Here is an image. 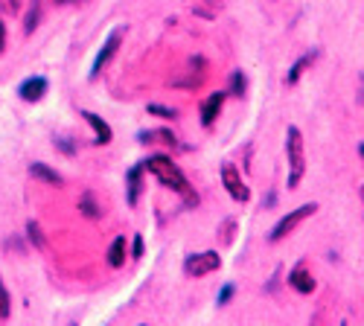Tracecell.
I'll return each instance as SVG.
<instances>
[{
	"label": "cell",
	"mask_w": 364,
	"mask_h": 326,
	"mask_svg": "<svg viewBox=\"0 0 364 326\" xmlns=\"http://www.w3.org/2000/svg\"><path fill=\"white\" fill-rule=\"evenodd\" d=\"M143 169H149L164 187H169L172 192H178L181 198H184V204H190V207L198 204V195L193 192L187 175L178 169V163H172V158H166V155H151V158L143 161Z\"/></svg>",
	"instance_id": "obj_1"
},
{
	"label": "cell",
	"mask_w": 364,
	"mask_h": 326,
	"mask_svg": "<svg viewBox=\"0 0 364 326\" xmlns=\"http://www.w3.org/2000/svg\"><path fill=\"white\" fill-rule=\"evenodd\" d=\"M286 161H289V190H297L306 175V146L297 126L286 129Z\"/></svg>",
	"instance_id": "obj_2"
},
{
	"label": "cell",
	"mask_w": 364,
	"mask_h": 326,
	"mask_svg": "<svg viewBox=\"0 0 364 326\" xmlns=\"http://www.w3.org/2000/svg\"><path fill=\"white\" fill-rule=\"evenodd\" d=\"M315 213H318V204H315V201L294 207V210H291L289 216H283V219L274 224V230H271V236H268V242H283L286 236H291L303 222H306L309 216H315Z\"/></svg>",
	"instance_id": "obj_3"
},
{
	"label": "cell",
	"mask_w": 364,
	"mask_h": 326,
	"mask_svg": "<svg viewBox=\"0 0 364 326\" xmlns=\"http://www.w3.org/2000/svg\"><path fill=\"white\" fill-rule=\"evenodd\" d=\"M222 268V256L219 251H201V254H190L184 259V274L187 277H207V274H213Z\"/></svg>",
	"instance_id": "obj_4"
},
{
	"label": "cell",
	"mask_w": 364,
	"mask_h": 326,
	"mask_svg": "<svg viewBox=\"0 0 364 326\" xmlns=\"http://www.w3.org/2000/svg\"><path fill=\"white\" fill-rule=\"evenodd\" d=\"M123 36H126V26H117L114 33L105 38V44H102V50H100V55H97V62H94V67H90V79H97V76L102 73V67L117 55L119 44H123Z\"/></svg>",
	"instance_id": "obj_5"
},
{
	"label": "cell",
	"mask_w": 364,
	"mask_h": 326,
	"mask_svg": "<svg viewBox=\"0 0 364 326\" xmlns=\"http://www.w3.org/2000/svg\"><path fill=\"white\" fill-rule=\"evenodd\" d=\"M222 184H225V190L230 192L233 201H242V204H245V201L251 198V190L245 187V181H242V175L236 172L233 163H222Z\"/></svg>",
	"instance_id": "obj_6"
},
{
	"label": "cell",
	"mask_w": 364,
	"mask_h": 326,
	"mask_svg": "<svg viewBox=\"0 0 364 326\" xmlns=\"http://www.w3.org/2000/svg\"><path fill=\"white\" fill-rule=\"evenodd\" d=\"M225 99H228V94L225 91H219V94H210L207 99H204V105H201V126L204 129H210L216 123V116L222 114V108H225Z\"/></svg>",
	"instance_id": "obj_7"
},
{
	"label": "cell",
	"mask_w": 364,
	"mask_h": 326,
	"mask_svg": "<svg viewBox=\"0 0 364 326\" xmlns=\"http://www.w3.org/2000/svg\"><path fill=\"white\" fill-rule=\"evenodd\" d=\"M18 94H21L23 102H41L44 94H47V79L44 76H29L26 82H21Z\"/></svg>",
	"instance_id": "obj_8"
},
{
	"label": "cell",
	"mask_w": 364,
	"mask_h": 326,
	"mask_svg": "<svg viewBox=\"0 0 364 326\" xmlns=\"http://www.w3.org/2000/svg\"><path fill=\"white\" fill-rule=\"evenodd\" d=\"M82 116H85V123L94 129V143L97 146H108L114 140V131H111V126L102 120V116H97L94 111H82Z\"/></svg>",
	"instance_id": "obj_9"
},
{
	"label": "cell",
	"mask_w": 364,
	"mask_h": 326,
	"mask_svg": "<svg viewBox=\"0 0 364 326\" xmlns=\"http://www.w3.org/2000/svg\"><path fill=\"white\" fill-rule=\"evenodd\" d=\"M289 286L294 288V291H300V294H312L315 291V280H312V274L306 271V265H294V268L289 271Z\"/></svg>",
	"instance_id": "obj_10"
},
{
	"label": "cell",
	"mask_w": 364,
	"mask_h": 326,
	"mask_svg": "<svg viewBox=\"0 0 364 326\" xmlns=\"http://www.w3.org/2000/svg\"><path fill=\"white\" fill-rule=\"evenodd\" d=\"M140 175H143V163H137V166H132L129 169V175H126V184H129V204L134 207L137 201H140Z\"/></svg>",
	"instance_id": "obj_11"
},
{
	"label": "cell",
	"mask_w": 364,
	"mask_h": 326,
	"mask_svg": "<svg viewBox=\"0 0 364 326\" xmlns=\"http://www.w3.org/2000/svg\"><path fill=\"white\" fill-rule=\"evenodd\" d=\"M29 175L41 178V181H47V184H53V187H62V175H58L55 169H50L47 163H29Z\"/></svg>",
	"instance_id": "obj_12"
},
{
	"label": "cell",
	"mask_w": 364,
	"mask_h": 326,
	"mask_svg": "<svg viewBox=\"0 0 364 326\" xmlns=\"http://www.w3.org/2000/svg\"><path fill=\"white\" fill-rule=\"evenodd\" d=\"M41 12H44V4H41V0H33V6H29L26 21H23V33H26V36H33L36 29H38V23H41Z\"/></svg>",
	"instance_id": "obj_13"
},
{
	"label": "cell",
	"mask_w": 364,
	"mask_h": 326,
	"mask_svg": "<svg viewBox=\"0 0 364 326\" xmlns=\"http://www.w3.org/2000/svg\"><path fill=\"white\" fill-rule=\"evenodd\" d=\"M108 262H111V268H119V265L126 262V236H117V239L111 242V248H108Z\"/></svg>",
	"instance_id": "obj_14"
},
{
	"label": "cell",
	"mask_w": 364,
	"mask_h": 326,
	"mask_svg": "<svg viewBox=\"0 0 364 326\" xmlns=\"http://www.w3.org/2000/svg\"><path fill=\"white\" fill-rule=\"evenodd\" d=\"M315 58H318V53H306V55H300L297 62H294V67L289 70V76H286V85H294V82H297L303 73H306V67L315 62Z\"/></svg>",
	"instance_id": "obj_15"
},
{
	"label": "cell",
	"mask_w": 364,
	"mask_h": 326,
	"mask_svg": "<svg viewBox=\"0 0 364 326\" xmlns=\"http://www.w3.org/2000/svg\"><path fill=\"white\" fill-rule=\"evenodd\" d=\"M140 143H164V146H175L178 137H175L172 131H166V129H155V131H143V134H140Z\"/></svg>",
	"instance_id": "obj_16"
},
{
	"label": "cell",
	"mask_w": 364,
	"mask_h": 326,
	"mask_svg": "<svg viewBox=\"0 0 364 326\" xmlns=\"http://www.w3.org/2000/svg\"><path fill=\"white\" fill-rule=\"evenodd\" d=\"M79 210L87 216V219H100L102 213H100V204L94 201V195H90V192H85L82 198H79Z\"/></svg>",
	"instance_id": "obj_17"
},
{
	"label": "cell",
	"mask_w": 364,
	"mask_h": 326,
	"mask_svg": "<svg viewBox=\"0 0 364 326\" xmlns=\"http://www.w3.org/2000/svg\"><path fill=\"white\" fill-rule=\"evenodd\" d=\"M245 91H248V79H245V73H242V70H233V76H230V91H228V94H233V97H245Z\"/></svg>",
	"instance_id": "obj_18"
},
{
	"label": "cell",
	"mask_w": 364,
	"mask_h": 326,
	"mask_svg": "<svg viewBox=\"0 0 364 326\" xmlns=\"http://www.w3.org/2000/svg\"><path fill=\"white\" fill-rule=\"evenodd\" d=\"M26 236L33 239V245L41 251L44 248V236H41V227H38V222H26Z\"/></svg>",
	"instance_id": "obj_19"
},
{
	"label": "cell",
	"mask_w": 364,
	"mask_h": 326,
	"mask_svg": "<svg viewBox=\"0 0 364 326\" xmlns=\"http://www.w3.org/2000/svg\"><path fill=\"white\" fill-rule=\"evenodd\" d=\"M12 312V300H9V291L4 288V280H0V320H6Z\"/></svg>",
	"instance_id": "obj_20"
},
{
	"label": "cell",
	"mask_w": 364,
	"mask_h": 326,
	"mask_svg": "<svg viewBox=\"0 0 364 326\" xmlns=\"http://www.w3.org/2000/svg\"><path fill=\"white\" fill-rule=\"evenodd\" d=\"M21 9H23V0H0V12L9 15V18L21 15Z\"/></svg>",
	"instance_id": "obj_21"
},
{
	"label": "cell",
	"mask_w": 364,
	"mask_h": 326,
	"mask_svg": "<svg viewBox=\"0 0 364 326\" xmlns=\"http://www.w3.org/2000/svg\"><path fill=\"white\" fill-rule=\"evenodd\" d=\"M149 114H158V116H164V120H175L178 116L175 108H164V105H149Z\"/></svg>",
	"instance_id": "obj_22"
},
{
	"label": "cell",
	"mask_w": 364,
	"mask_h": 326,
	"mask_svg": "<svg viewBox=\"0 0 364 326\" xmlns=\"http://www.w3.org/2000/svg\"><path fill=\"white\" fill-rule=\"evenodd\" d=\"M55 146H58V149H62L65 155H73V152H76V146H73L68 137H55Z\"/></svg>",
	"instance_id": "obj_23"
},
{
	"label": "cell",
	"mask_w": 364,
	"mask_h": 326,
	"mask_svg": "<svg viewBox=\"0 0 364 326\" xmlns=\"http://www.w3.org/2000/svg\"><path fill=\"white\" fill-rule=\"evenodd\" d=\"M230 298H233V286H225V288L219 291V298H216V303H219V306H225V303H228Z\"/></svg>",
	"instance_id": "obj_24"
},
{
	"label": "cell",
	"mask_w": 364,
	"mask_h": 326,
	"mask_svg": "<svg viewBox=\"0 0 364 326\" xmlns=\"http://www.w3.org/2000/svg\"><path fill=\"white\" fill-rule=\"evenodd\" d=\"M132 256H134V259H140V256H143V236H140V233L134 236V245H132Z\"/></svg>",
	"instance_id": "obj_25"
},
{
	"label": "cell",
	"mask_w": 364,
	"mask_h": 326,
	"mask_svg": "<svg viewBox=\"0 0 364 326\" xmlns=\"http://www.w3.org/2000/svg\"><path fill=\"white\" fill-rule=\"evenodd\" d=\"M4 50H6V23L0 21V53H4Z\"/></svg>",
	"instance_id": "obj_26"
},
{
	"label": "cell",
	"mask_w": 364,
	"mask_h": 326,
	"mask_svg": "<svg viewBox=\"0 0 364 326\" xmlns=\"http://www.w3.org/2000/svg\"><path fill=\"white\" fill-rule=\"evenodd\" d=\"M358 152H361V158H364V143H361V146H358Z\"/></svg>",
	"instance_id": "obj_27"
},
{
	"label": "cell",
	"mask_w": 364,
	"mask_h": 326,
	"mask_svg": "<svg viewBox=\"0 0 364 326\" xmlns=\"http://www.w3.org/2000/svg\"><path fill=\"white\" fill-rule=\"evenodd\" d=\"M55 4H70V0H55Z\"/></svg>",
	"instance_id": "obj_28"
},
{
	"label": "cell",
	"mask_w": 364,
	"mask_h": 326,
	"mask_svg": "<svg viewBox=\"0 0 364 326\" xmlns=\"http://www.w3.org/2000/svg\"><path fill=\"white\" fill-rule=\"evenodd\" d=\"M361 85H364V76H361ZM361 99H364V91H361Z\"/></svg>",
	"instance_id": "obj_29"
},
{
	"label": "cell",
	"mask_w": 364,
	"mask_h": 326,
	"mask_svg": "<svg viewBox=\"0 0 364 326\" xmlns=\"http://www.w3.org/2000/svg\"><path fill=\"white\" fill-rule=\"evenodd\" d=\"M361 198H364V190H361Z\"/></svg>",
	"instance_id": "obj_30"
}]
</instances>
